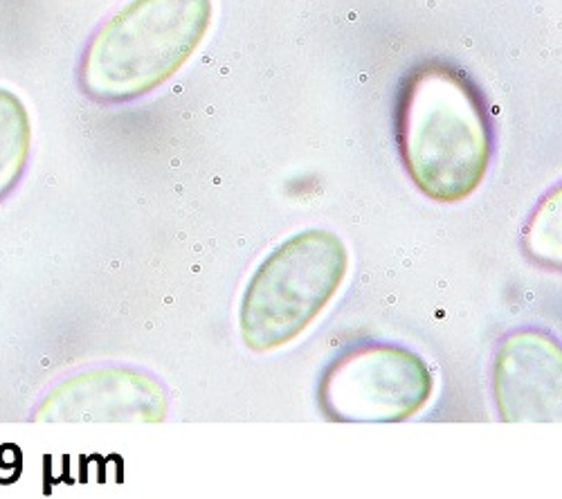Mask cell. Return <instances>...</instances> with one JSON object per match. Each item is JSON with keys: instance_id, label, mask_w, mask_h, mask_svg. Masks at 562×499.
Instances as JSON below:
<instances>
[{"instance_id": "1", "label": "cell", "mask_w": 562, "mask_h": 499, "mask_svg": "<svg viewBox=\"0 0 562 499\" xmlns=\"http://www.w3.org/2000/svg\"><path fill=\"white\" fill-rule=\"evenodd\" d=\"M396 143L412 183L430 201L475 194L493 158V124L475 81L443 61L412 68L398 88Z\"/></svg>"}, {"instance_id": "4", "label": "cell", "mask_w": 562, "mask_h": 499, "mask_svg": "<svg viewBox=\"0 0 562 499\" xmlns=\"http://www.w3.org/2000/svg\"><path fill=\"white\" fill-rule=\"evenodd\" d=\"M428 362L407 347L364 342L334 358L319 376L317 405L338 423H398L430 402Z\"/></svg>"}, {"instance_id": "6", "label": "cell", "mask_w": 562, "mask_h": 499, "mask_svg": "<svg viewBox=\"0 0 562 499\" xmlns=\"http://www.w3.org/2000/svg\"><path fill=\"white\" fill-rule=\"evenodd\" d=\"M493 387L504 421L560 419V347L551 336L522 329L510 333L495 358Z\"/></svg>"}, {"instance_id": "7", "label": "cell", "mask_w": 562, "mask_h": 499, "mask_svg": "<svg viewBox=\"0 0 562 499\" xmlns=\"http://www.w3.org/2000/svg\"><path fill=\"white\" fill-rule=\"evenodd\" d=\"M32 154V122L21 98L0 88V203L21 183Z\"/></svg>"}, {"instance_id": "3", "label": "cell", "mask_w": 562, "mask_h": 499, "mask_svg": "<svg viewBox=\"0 0 562 499\" xmlns=\"http://www.w3.org/2000/svg\"><path fill=\"white\" fill-rule=\"evenodd\" d=\"M349 272V250L329 230L279 243L252 272L239 308L241 340L257 353L297 340L334 302Z\"/></svg>"}, {"instance_id": "5", "label": "cell", "mask_w": 562, "mask_h": 499, "mask_svg": "<svg viewBox=\"0 0 562 499\" xmlns=\"http://www.w3.org/2000/svg\"><path fill=\"white\" fill-rule=\"evenodd\" d=\"M169 396L145 372L106 367L79 374L53 389L34 412L36 421H143L167 417Z\"/></svg>"}, {"instance_id": "2", "label": "cell", "mask_w": 562, "mask_h": 499, "mask_svg": "<svg viewBox=\"0 0 562 499\" xmlns=\"http://www.w3.org/2000/svg\"><path fill=\"white\" fill-rule=\"evenodd\" d=\"M212 16V0H131L86 45L83 95L124 104L154 93L194 57Z\"/></svg>"}]
</instances>
